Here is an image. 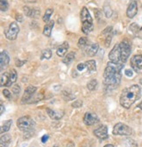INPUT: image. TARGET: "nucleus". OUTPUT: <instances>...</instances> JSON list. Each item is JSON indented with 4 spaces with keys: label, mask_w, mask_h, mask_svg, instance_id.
Masks as SVG:
<instances>
[{
    "label": "nucleus",
    "mask_w": 142,
    "mask_h": 147,
    "mask_svg": "<svg viewBox=\"0 0 142 147\" xmlns=\"http://www.w3.org/2000/svg\"><path fill=\"white\" fill-rule=\"evenodd\" d=\"M85 64L84 63H79L78 65H77V70H79V71H82L84 68H85Z\"/></svg>",
    "instance_id": "39"
},
{
    "label": "nucleus",
    "mask_w": 142,
    "mask_h": 147,
    "mask_svg": "<svg viewBox=\"0 0 142 147\" xmlns=\"http://www.w3.org/2000/svg\"><path fill=\"white\" fill-rule=\"evenodd\" d=\"M48 136L47 135H44L43 137H42V138H41V141H42V143H46L47 140H48Z\"/></svg>",
    "instance_id": "41"
},
{
    "label": "nucleus",
    "mask_w": 142,
    "mask_h": 147,
    "mask_svg": "<svg viewBox=\"0 0 142 147\" xmlns=\"http://www.w3.org/2000/svg\"><path fill=\"white\" fill-rule=\"evenodd\" d=\"M131 66L136 71L139 72L142 69V55H134L131 60Z\"/></svg>",
    "instance_id": "10"
},
{
    "label": "nucleus",
    "mask_w": 142,
    "mask_h": 147,
    "mask_svg": "<svg viewBox=\"0 0 142 147\" xmlns=\"http://www.w3.org/2000/svg\"><path fill=\"white\" fill-rule=\"evenodd\" d=\"M9 82H10V74H8V73L2 74L1 75V86L8 87Z\"/></svg>",
    "instance_id": "25"
},
{
    "label": "nucleus",
    "mask_w": 142,
    "mask_h": 147,
    "mask_svg": "<svg viewBox=\"0 0 142 147\" xmlns=\"http://www.w3.org/2000/svg\"><path fill=\"white\" fill-rule=\"evenodd\" d=\"M103 34L105 35V47H109L111 42H112V39L113 36V32H112V26H108L106 29H104L103 31Z\"/></svg>",
    "instance_id": "14"
},
{
    "label": "nucleus",
    "mask_w": 142,
    "mask_h": 147,
    "mask_svg": "<svg viewBox=\"0 0 142 147\" xmlns=\"http://www.w3.org/2000/svg\"><path fill=\"white\" fill-rule=\"evenodd\" d=\"M9 61H10L9 55L7 54V53L5 51H3L1 53H0V63H1V70H3L4 67H6V66L8 65Z\"/></svg>",
    "instance_id": "17"
},
{
    "label": "nucleus",
    "mask_w": 142,
    "mask_h": 147,
    "mask_svg": "<svg viewBox=\"0 0 142 147\" xmlns=\"http://www.w3.org/2000/svg\"><path fill=\"white\" fill-rule=\"evenodd\" d=\"M3 94H4V96H5L6 98H8V99L11 98V93H10V91H9L8 89H4V90H3Z\"/></svg>",
    "instance_id": "37"
},
{
    "label": "nucleus",
    "mask_w": 142,
    "mask_h": 147,
    "mask_svg": "<svg viewBox=\"0 0 142 147\" xmlns=\"http://www.w3.org/2000/svg\"><path fill=\"white\" fill-rule=\"evenodd\" d=\"M9 8V5L6 0H0V9L2 11H6Z\"/></svg>",
    "instance_id": "31"
},
{
    "label": "nucleus",
    "mask_w": 142,
    "mask_h": 147,
    "mask_svg": "<svg viewBox=\"0 0 142 147\" xmlns=\"http://www.w3.org/2000/svg\"><path fill=\"white\" fill-rule=\"evenodd\" d=\"M17 126L21 131L28 132V131L33 130V128L35 126V122L32 120V117L26 116V117H20L18 119Z\"/></svg>",
    "instance_id": "3"
},
{
    "label": "nucleus",
    "mask_w": 142,
    "mask_h": 147,
    "mask_svg": "<svg viewBox=\"0 0 142 147\" xmlns=\"http://www.w3.org/2000/svg\"><path fill=\"white\" fill-rule=\"evenodd\" d=\"M26 62V61H20L19 59H15V64L17 67H22Z\"/></svg>",
    "instance_id": "35"
},
{
    "label": "nucleus",
    "mask_w": 142,
    "mask_h": 147,
    "mask_svg": "<svg viewBox=\"0 0 142 147\" xmlns=\"http://www.w3.org/2000/svg\"><path fill=\"white\" fill-rule=\"evenodd\" d=\"M99 49V46L97 43H94L92 45H91L90 47H89L87 49H86V53L88 56H95V55L97 53V51Z\"/></svg>",
    "instance_id": "18"
},
{
    "label": "nucleus",
    "mask_w": 142,
    "mask_h": 147,
    "mask_svg": "<svg viewBox=\"0 0 142 147\" xmlns=\"http://www.w3.org/2000/svg\"><path fill=\"white\" fill-rule=\"evenodd\" d=\"M87 43H88V40H87V38H85V37H82V38H80V39H79V41H78V47H79L80 48H83V47H86Z\"/></svg>",
    "instance_id": "33"
},
{
    "label": "nucleus",
    "mask_w": 142,
    "mask_h": 147,
    "mask_svg": "<svg viewBox=\"0 0 142 147\" xmlns=\"http://www.w3.org/2000/svg\"><path fill=\"white\" fill-rule=\"evenodd\" d=\"M67 147H75V145L73 144V143H69L67 144Z\"/></svg>",
    "instance_id": "44"
},
{
    "label": "nucleus",
    "mask_w": 142,
    "mask_h": 147,
    "mask_svg": "<svg viewBox=\"0 0 142 147\" xmlns=\"http://www.w3.org/2000/svg\"><path fill=\"white\" fill-rule=\"evenodd\" d=\"M10 142H11L10 135L5 134L1 136V138H0V145H1V147H8Z\"/></svg>",
    "instance_id": "22"
},
{
    "label": "nucleus",
    "mask_w": 142,
    "mask_h": 147,
    "mask_svg": "<svg viewBox=\"0 0 142 147\" xmlns=\"http://www.w3.org/2000/svg\"><path fill=\"white\" fill-rule=\"evenodd\" d=\"M16 20L19 21V22H22L23 21V18H22V16L20 15V14H18L17 16H16Z\"/></svg>",
    "instance_id": "40"
},
{
    "label": "nucleus",
    "mask_w": 142,
    "mask_h": 147,
    "mask_svg": "<svg viewBox=\"0 0 142 147\" xmlns=\"http://www.w3.org/2000/svg\"><path fill=\"white\" fill-rule=\"evenodd\" d=\"M103 147H114L112 144H106V145H104Z\"/></svg>",
    "instance_id": "45"
},
{
    "label": "nucleus",
    "mask_w": 142,
    "mask_h": 147,
    "mask_svg": "<svg viewBox=\"0 0 142 147\" xmlns=\"http://www.w3.org/2000/svg\"><path fill=\"white\" fill-rule=\"evenodd\" d=\"M125 74H126V76H128V77H132L133 76V72L132 69H126L125 71Z\"/></svg>",
    "instance_id": "38"
},
{
    "label": "nucleus",
    "mask_w": 142,
    "mask_h": 147,
    "mask_svg": "<svg viewBox=\"0 0 142 147\" xmlns=\"http://www.w3.org/2000/svg\"><path fill=\"white\" fill-rule=\"evenodd\" d=\"M54 26H55V21L54 20H50L48 21L46 26H44V30H43V34L47 37H50L51 35V32L54 28Z\"/></svg>",
    "instance_id": "20"
},
{
    "label": "nucleus",
    "mask_w": 142,
    "mask_h": 147,
    "mask_svg": "<svg viewBox=\"0 0 142 147\" xmlns=\"http://www.w3.org/2000/svg\"><path fill=\"white\" fill-rule=\"evenodd\" d=\"M93 30V22H83L82 25V31L85 34H89Z\"/></svg>",
    "instance_id": "21"
},
{
    "label": "nucleus",
    "mask_w": 142,
    "mask_h": 147,
    "mask_svg": "<svg viewBox=\"0 0 142 147\" xmlns=\"http://www.w3.org/2000/svg\"><path fill=\"white\" fill-rule=\"evenodd\" d=\"M81 20L82 22H92V18L86 7H82L81 11Z\"/></svg>",
    "instance_id": "16"
},
{
    "label": "nucleus",
    "mask_w": 142,
    "mask_h": 147,
    "mask_svg": "<svg viewBox=\"0 0 142 147\" xmlns=\"http://www.w3.org/2000/svg\"><path fill=\"white\" fill-rule=\"evenodd\" d=\"M20 32V27L16 22H11L9 26L5 29V35L9 40H15L17 39L18 33Z\"/></svg>",
    "instance_id": "5"
},
{
    "label": "nucleus",
    "mask_w": 142,
    "mask_h": 147,
    "mask_svg": "<svg viewBox=\"0 0 142 147\" xmlns=\"http://www.w3.org/2000/svg\"><path fill=\"white\" fill-rule=\"evenodd\" d=\"M47 113L48 114L50 118L54 120H59L64 115L63 111H56V110H53L51 109H47Z\"/></svg>",
    "instance_id": "15"
},
{
    "label": "nucleus",
    "mask_w": 142,
    "mask_h": 147,
    "mask_svg": "<svg viewBox=\"0 0 142 147\" xmlns=\"http://www.w3.org/2000/svg\"><path fill=\"white\" fill-rule=\"evenodd\" d=\"M51 56H52V52H51V50L50 49H44L43 51H42V53H41V60H43V59H47V60H48V59H50L51 58Z\"/></svg>",
    "instance_id": "28"
},
{
    "label": "nucleus",
    "mask_w": 142,
    "mask_h": 147,
    "mask_svg": "<svg viewBox=\"0 0 142 147\" xmlns=\"http://www.w3.org/2000/svg\"><path fill=\"white\" fill-rule=\"evenodd\" d=\"M99 119L97 117V116L94 113L91 112H86L84 117H83V122L86 125H93L97 123H98Z\"/></svg>",
    "instance_id": "8"
},
{
    "label": "nucleus",
    "mask_w": 142,
    "mask_h": 147,
    "mask_svg": "<svg viewBox=\"0 0 142 147\" xmlns=\"http://www.w3.org/2000/svg\"><path fill=\"white\" fill-rule=\"evenodd\" d=\"M12 92L14 94H20V87L19 85H14L12 87Z\"/></svg>",
    "instance_id": "36"
},
{
    "label": "nucleus",
    "mask_w": 142,
    "mask_h": 147,
    "mask_svg": "<svg viewBox=\"0 0 142 147\" xmlns=\"http://www.w3.org/2000/svg\"><path fill=\"white\" fill-rule=\"evenodd\" d=\"M16 80H17V72L15 69H11L10 72V82H9L8 87L11 86V84H13L16 82Z\"/></svg>",
    "instance_id": "27"
},
{
    "label": "nucleus",
    "mask_w": 142,
    "mask_h": 147,
    "mask_svg": "<svg viewBox=\"0 0 142 147\" xmlns=\"http://www.w3.org/2000/svg\"><path fill=\"white\" fill-rule=\"evenodd\" d=\"M54 147H57V146H54Z\"/></svg>",
    "instance_id": "47"
},
{
    "label": "nucleus",
    "mask_w": 142,
    "mask_h": 147,
    "mask_svg": "<svg viewBox=\"0 0 142 147\" xmlns=\"http://www.w3.org/2000/svg\"><path fill=\"white\" fill-rule=\"evenodd\" d=\"M68 47H69V45H68V42H63L59 47H58V49H57V52H56V53H57V55L58 56H60V57H63L64 55L66 54V53H67V51H68Z\"/></svg>",
    "instance_id": "19"
},
{
    "label": "nucleus",
    "mask_w": 142,
    "mask_h": 147,
    "mask_svg": "<svg viewBox=\"0 0 142 147\" xmlns=\"http://www.w3.org/2000/svg\"><path fill=\"white\" fill-rule=\"evenodd\" d=\"M103 12L105 13V16L107 17V18H111L112 15V10L111 8V6L109 5L106 4L104 6H103Z\"/></svg>",
    "instance_id": "30"
},
{
    "label": "nucleus",
    "mask_w": 142,
    "mask_h": 147,
    "mask_svg": "<svg viewBox=\"0 0 142 147\" xmlns=\"http://www.w3.org/2000/svg\"><path fill=\"white\" fill-rule=\"evenodd\" d=\"M23 1L26 2V3H35L37 0H23Z\"/></svg>",
    "instance_id": "42"
},
{
    "label": "nucleus",
    "mask_w": 142,
    "mask_h": 147,
    "mask_svg": "<svg viewBox=\"0 0 142 147\" xmlns=\"http://www.w3.org/2000/svg\"><path fill=\"white\" fill-rule=\"evenodd\" d=\"M138 107H139V108L140 109H142V102H140V103L139 104V106H138Z\"/></svg>",
    "instance_id": "46"
},
{
    "label": "nucleus",
    "mask_w": 142,
    "mask_h": 147,
    "mask_svg": "<svg viewBox=\"0 0 142 147\" xmlns=\"http://www.w3.org/2000/svg\"><path fill=\"white\" fill-rule=\"evenodd\" d=\"M122 68L123 63H114L112 61L107 63V67H106L103 73V84L106 88L112 89L119 84L121 80Z\"/></svg>",
    "instance_id": "1"
},
{
    "label": "nucleus",
    "mask_w": 142,
    "mask_h": 147,
    "mask_svg": "<svg viewBox=\"0 0 142 147\" xmlns=\"http://www.w3.org/2000/svg\"><path fill=\"white\" fill-rule=\"evenodd\" d=\"M109 59L112 62L118 63L121 61V51L119 44H116L109 53Z\"/></svg>",
    "instance_id": "7"
},
{
    "label": "nucleus",
    "mask_w": 142,
    "mask_h": 147,
    "mask_svg": "<svg viewBox=\"0 0 142 147\" xmlns=\"http://www.w3.org/2000/svg\"><path fill=\"white\" fill-rule=\"evenodd\" d=\"M97 81L96 79H93L91 81H90L87 84V88L89 90H95L97 88Z\"/></svg>",
    "instance_id": "29"
},
{
    "label": "nucleus",
    "mask_w": 142,
    "mask_h": 147,
    "mask_svg": "<svg viewBox=\"0 0 142 147\" xmlns=\"http://www.w3.org/2000/svg\"><path fill=\"white\" fill-rule=\"evenodd\" d=\"M23 11L27 17H31V18H37L41 14V11L37 8H31L28 6H24Z\"/></svg>",
    "instance_id": "13"
},
{
    "label": "nucleus",
    "mask_w": 142,
    "mask_h": 147,
    "mask_svg": "<svg viewBox=\"0 0 142 147\" xmlns=\"http://www.w3.org/2000/svg\"><path fill=\"white\" fill-rule=\"evenodd\" d=\"M4 110H5V107H4V104H3V102H1V115L4 113Z\"/></svg>",
    "instance_id": "43"
},
{
    "label": "nucleus",
    "mask_w": 142,
    "mask_h": 147,
    "mask_svg": "<svg viewBox=\"0 0 142 147\" xmlns=\"http://www.w3.org/2000/svg\"><path fill=\"white\" fill-rule=\"evenodd\" d=\"M119 47H120V51H121V62L125 63L131 54V50H132L131 45L127 40H123L119 44Z\"/></svg>",
    "instance_id": "6"
},
{
    "label": "nucleus",
    "mask_w": 142,
    "mask_h": 147,
    "mask_svg": "<svg viewBox=\"0 0 142 147\" xmlns=\"http://www.w3.org/2000/svg\"><path fill=\"white\" fill-rule=\"evenodd\" d=\"M52 13H53V10L52 9H47V11L45 12V15L43 17V21L44 22L47 23L48 21H50L49 20H50V17H51Z\"/></svg>",
    "instance_id": "32"
},
{
    "label": "nucleus",
    "mask_w": 142,
    "mask_h": 147,
    "mask_svg": "<svg viewBox=\"0 0 142 147\" xmlns=\"http://www.w3.org/2000/svg\"><path fill=\"white\" fill-rule=\"evenodd\" d=\"M85 66L88 69V71L90 73H92V72H95L96 69H97V67H96V61H93V60H91V61H86L85 63Z\"/></svg>",
    "instance_id": "24"
},
{
    "label": "nucleus",
    "mask_w": 142,
    "mask_h": 147,
    "mask_svg": "<svg viewBox=\"0 0 142 147\" xmlns=\"http://www.w3.org/2000/svg\"><path fill=\"white\" fill-rule=\"evenodd\" d=\"M94 134L100 139H106L108 138V130L105 125H101L94 131Z\"/></svg>",
    "instance_id": "11"
},
{
    "label": "nucleus",
    "mask_w": 142,
    "mask_h": 147,
    "mask_svg": "<svg viewBox=\"0 0 142 147\" xmlns=\"http://www.w3.org/2000/svg\"><path fill=\"white\" fill-rule=\"evenodd\" d=\"M137 11H138V5H137V2L135 0H132L129 4V6L127 8V11H126V15L128 18H133L136 14H137Z\"/></svg>",
    "instance_id": "12"
},
{
    "label": "nucleus",
    "mask_w": 142,
    "mask_h": 147,
    "mask_svg": "<svg viewBox=\"0 0 142 147\" xmlns=\"http://www.w3.org/2000/svg\"><path fill=\"white\" fill-rule=\"evenodd\" d=\"M141 89L139 85H133L123 90L120 96V104L126 109H129L137 100L140 98Z\"/></svg>",
    "instance_id": "2"
},
{
    "label": "nucleus",
    "mask_w": 142,
    "mask_h": 147,
    "mask_svg": "<svg viewBox=\"0 0 142 147\" xmlns=\"http://www.w3.org/2000/svg\"><path fill=\"white\" fill-rule=\"evenodd\" d=\"M113 134L114 135H121V136H130L133 134V130L128 125L118 123L113 128Z\"/></svg>",
    "instance_id": "4"
},
{
    "label": "nucleus",
    "mask_w": 142,
    "mask_h": 147,
    "mask_svg": "<svg viewBox=\"0 0 142 147\" xmlns=\"http://www.w3.org/2000/svg\"><path fill=\"white\" fill-rule=\"evenodd\" d=\"M11 123H12L11 120H6V121L4 122V123L1 126V133L2 134L5 133V132H7L10 130V128L11 126Z\"/></svg>",
    "instance_id": "26"
},
{
    "label": "nucleus",
    "mask_w": 142,
    "mask_h": 147,
    "mask_svg": "<svg viewBox=\"0 0 142 147\" xmlns=\"http://www.w3.org/2000/svg\"><path fill=\"white\" fill-rule=\"evenodd\" d=\"M140 29H141V27H139L136 23H133V24H131V26H130V30H131L134 34L138 33V32L140 31Z\"/></svg>",
    "instance_id": "34"
},
{
    "label": "nucleus",
    "mask_w": 142,
    "mask_h": 147,
    "mask_svg": "<svg viewBox=\"0 0 142 147\" xmlns=\"http://www.w3.org/2000/svg\"><path fill=\"white\" fill-rule=\"evenodd\" d=\"M75 57H76V53H75L74 52H70V53H68L66 55L65 58L62 60V61H63L64 64L68 65V64H70L71 62L73 61V60L75 59Z\"/></svg>",
    "instance_id": "23"
},
{
    "label": "nucleus",
    "mask_w": 142,
    "mask_h": 147,
    "mask_svg": "<svg viewBox=\"0 0 142 147\" xmlns=\"http://www.w3.org/2000/svg\"><path fill=\"white\" fill-rule=\"evenodd\" d=\"M36 90H37V88L36 87H34V86H28L26 88L25 92H24V95L22 96L21 102L23 103L28 102L33 96V94L35 93V92H36Z\"/></svg>",
    "instance_id": "9"
}]
</instances>
